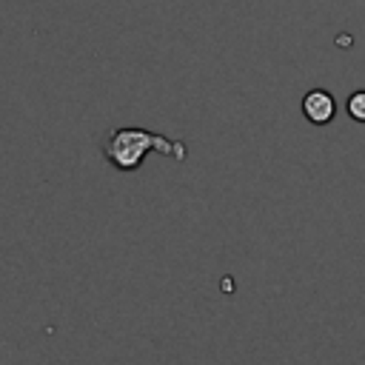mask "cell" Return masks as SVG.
<instances>
[{"mask_svg": "<svg viewBox=\"0 0 365 365\" xmlns=\"http://www.w3.org/2000/svg\"><path fill=\"white\" fill-rule=\"evenodd\" d=\"M151 151H163L171 160H185V143L168 140L163 134H154V131L137 128V125L114 128L103 140V157H106V163L114 165L117 171H125V174L128 171H137Z\"/></svg>", "mask_w": 365, "mask_h": 365, "instance_id": "1", "label": "cell"}, {"mask_svg": "<svg viewBox=\"0 0 365 365\" xmlns=\"http://www.w3.org/2000/svg\"><path fill=\"white\" fill-rule=\"evenodd\" d=\"M302 114H305L308 123H314V125H325V123H331L334 114H336V100H334V94L325 91V88H314V91H308V94L302 97Z\"/></svg>", "mask_w": 365, "mask_h": 365, "instance_id": "2", "label": "cell"}, {"mask_svg": "<svg viewBox=\"0 0 365 365\" xmlns=\"http://www.w3.org/2000/svg\"><path fill=\"white\" fill-rule=\"evenodd\" d=\"M348 117L356 120V123H365V91H354L348 97Z\"/></svg>", "mask_w": 365, "mask_h": 365, "instance_id": "3", "label": "cell"}]
</instances>
